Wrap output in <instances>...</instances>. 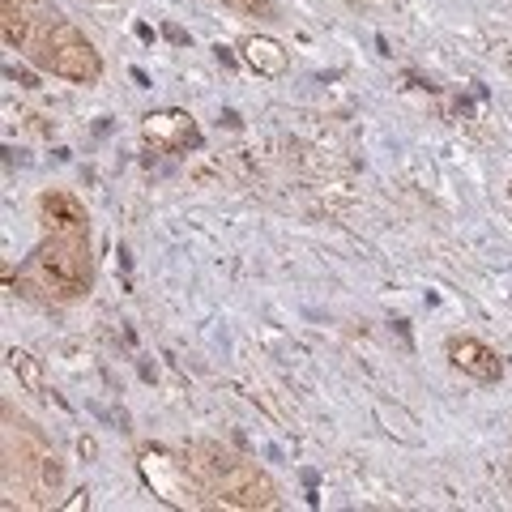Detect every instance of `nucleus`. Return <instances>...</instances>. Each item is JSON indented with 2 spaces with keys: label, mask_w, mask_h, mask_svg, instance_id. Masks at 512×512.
<instances>
[{
  "label": "nucleus",
  "mask_w": 512,
  "mask_h": 512,
  "mask_svg": "<svg viewBox=\"0 0 512 512\" xmlns=\"http://www.w3.org/2000/svg\"><path fill=\"white\" fill-rule=\"evenodd\" d=\"M9 359H13V372L22 376V384H26V389H30V393H43V372H39V363L30 359L26 350H13Z\"/></svg>",
  "instance_id": "4"
},
{
  "label": "nucleus",
  "mask_w": 512,
  "mask_h": 512,
  "mask_svg": "<svg viewBox=\"0 0 512 512\" xmlns=\"http://www.w3.org/2000/svg\"><path fill=\"white\" fill-rule=\"evenodd\" d=\"M380 419L384 423H397V427H389V431H397V436H402L406 444H414V440H419V436H414V419H410V414H402V410H389V406H380Z\"/></svg>",
  "instance_id": "5"
},
{
  "label": "nucleus",
  "mask_w": 512,
  "mask_h": 512,
  "mask_svg": "<svg viewBox=\"0 0 512 512\" xmlns=\"http://www.w3.org/2000/svg\"><path fill=\"white\" fill-rule=\"evenodd\" d=\"M248 64L256 73H265V77H278V73H286V52L274 43V39H248Z\"/></svg>",
  "instance_id": "3"
},
{
  "label": "nucleus",
  "mask_w": 512,
  "mask_h": 512,
  "mask_svg": "<svg viewBox=\"0 0 512 512\" xmlns=\"http://www.w3.org/2000/svg\"><path fill=\"white\" fill-rule=\"evenodd\" d=\"M448 355H453V363L461 367L466 376H474V380H483V384H491V380H500V359H495V350H487L483 342H474V338H453L448 342Z\"/></svg>",
  "instance_id": "2"
},
{
  "label": "nucleus",
  "mask_w": 512,
  "mask_h": 512,
  "mask_svg": "<svg viewBox=\"0 0 512 512\" xmlns=\"http://www.w3.org/2000/svg\"><path fill=\"white\" fill-rule=\"evenodd\" d=\"M77 448H82V457H94V453H99V444H94V440H86V436L77 440Z\"/></svg>",
  "instance_id": "6"
},
{
  "label": "nucleus",
  "mask_w": 512,
  "mask_h": 512,
  "mask_svg": "<svg viewBox=\"0 0 512 512\" xmlns=\"http://www.w3.org/2000/svg\"><path fill=\"white\" fill-rule=\"evenodd\" d=\"M167 39H171V43H188V35H184L180 26H167Z\"/></svg>",
  "instance_id": "7"
},
{
  "label": "nucleus",
  "mask_w": 512,
  "mask_h": 512,
  "mask_svg": "<svg viewBox=\"0 0 512 512\" xmlns=\"http://www.w3.org/2000/svg\"><path fill=\"white\" fill-rule=\"evenodd\" d=\"M39 69L64 77V82H94V77L103 73V64H99V52H94L86 39H77V43H64L60 52H52Z\"/></svg>",
  "instance_id": "1"
}]
</instances>
